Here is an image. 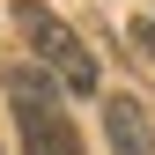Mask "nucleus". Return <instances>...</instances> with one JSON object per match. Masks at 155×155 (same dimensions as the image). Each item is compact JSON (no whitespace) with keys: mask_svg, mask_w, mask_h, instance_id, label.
<instances>
[{"mask_svg":"<svg viewBox=\"0 0 155 155\" xmlns=\"http://www.w3.org/2000/svg\"><path fill=\"white\" fill-rule=\"evenodd\" d=\"M133 37H140V52H148V59H155V22H140V30H133Z\"/></svg>","mask_w":155,"mask_h":155,"instance_id":"obj_4","label":"nucleus"},{"mask_svg":"<svg viewBox=\"0 0 155 155\" xmlns=\"http://www.w3.org/2000/svg\"><path fill=\"white\" fill-rule=\"evenodd\" d=\"M8 104H15V126H22V155H81V133H74L59 89L37 67H8Z\"/></svg>","mask_w":155,"mask_h":155,"instance_id":"obj_1","label":"nucleus"},{"mask_svg":"<svg viewBox=\"0 0 155 155\" xmlns=\"http://www.w3.org/2000/svg\"><path fill=\"white\" fill-rule=\"evenodd\" d=\"M104 133L118 155H155V126H148L140 96H104Z\"/></svg>","mask_w":155,"mask_h":155,"instance_id":"obj_3","label":"nucleus"},{"mask_svg":"<svg viewBox=\"0 0 155 155\" xmlns=\"http://www.w3.org/2000/svg\"><path fill=\"white\" fill-rule=\"evenodd\" d=\"M15 30L30 37V52L45 59L74 96H96V59H89V45L67 30V15H52L45 0H15Z\"/></svg>","mask_w":155,"mask_h":155,"instance_id":"obj_2","label":"nucleus"}]
</instances>
